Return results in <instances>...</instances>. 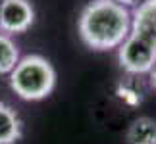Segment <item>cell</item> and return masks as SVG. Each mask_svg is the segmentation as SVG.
<instances>
[{
    "instance_id": "9c48e42d",
    "label": "cell",
    "mask_w": 156,
    "mask_h": 144,
    "mask_svg": "<svg viewBox=\"0 0 156 144\" xmlns=\"http://www.w3.org/2000/svg\"><path fill=\"white\" fill-rule=\"evenodd\" d=\"M114 2H118V4H122V6H137V4H141L143 0H114Z\"/></svg>"
},
{
    "instance_id": "7a4b0ae2",
    "label": "cell",
    "mask_w": 156,
    "mask_h": 144,
    "mask_svg": "<svg viewBox=\"0 0 156 144\" xmlns=\"http://www.w3.org/2000/svg\"><path fill=\"white\" fill-rule=\"evenodd\" d=\"M10 87L21 100H43L56 87V69L46 58L39 54H27L20 58L10 73Z\"/></svg>"
},
{
    "instance_id": "8992f818",
    "label": "cell",
    "mask_w": 156,
    "mask_h": 144,
    "mask_svg": "<svg viewBox=\"0 0 156 144\" xmlns=\"http://www.w3.org/2000/svg\"><path fill=\"white\" fill-rule=\"evenodd\" d=\"M21 139V121L16 110L0 102V144H16Z\"/></svg>"
},
{
    "instance_id": "277c9868",
    "label": "cell",
    "mask_w": 156,
    "mask_h": 144,
    "mask_svg": "<svg viewBox=\"0 0 156 144\" xmlns=\"http://www.w3.org/2000/svg\"><path fill=\"white\" fill-rule=\"evenodd\" d=\"M35 10L29 0H2L0 2V31L4 35H20L31 29Z\"/></svg>"
},
{
    "instance_id": "52a82bcc",
    "label": "cell",
    "mask_w": 156,
    "mask_h": 144,
    "mask_svg": "<svg viewBox=\"0 0 156 144\" xmlns=\"http://www.w3.org/2000/svg\"><path fill=\"white\" fill-rule=\"evenodd\" d=\"M127 144H156V121L151 117H137L131 121L127 133Z\"/></svg>"
},
{
    "instance_id": "5b68a950",
    "label": "cell",
    "mask_w": 156,
    "mask_h": 144,
    "mask_svg": "<svg viewBox=\"0 0 156 144\" xmlns=\"http://www.w3.org/2000/svg\"><path fill=\"white\" fill-rule=\"evenodd\" d=\"M129 35L156 48V0H143L135 8Z\"/></svg>"
},
{
    "instance_id": "6da1fadb",
    "label": "cell",
    "mask_w": 156,
    "mask_h": 144,
    "mask_svg": "<svg viewBox=\"0 0 156 144\" xmlns=\"http://www.w3.org/2000/svg\"><path fill=\"white\" fill-rule=\"evenodd\" d=\"M79 37L93 50L119 48L131 33V14L114 0H91L79 15Z\"/></svg>"
},
{
    "instance_id": "3957f363",
    "label": "cell",
    "mask_w": 156,
    "mask_h": 144,
    "mask_svg": "<svg viewBox=\"0 0 156 144\" xmlns=\"http://www.w3.org/2000/svg\"><path fill=\"white\" fill-rule=\"evenodd\" d=\"M118 60L122 69L131 75L151 73L156 63V48L129 35L118 48Z\"/></svg>"
},
{
    "instance_id": "ba28073f",
    "label": "cell",
    "mask_w": 156,
    "mask_h": 144,
    "mask_svg": "<svg viewBox=\"0 0 156 144\" xmlns=\"http://www.w3.org/2000/svg\"><path fill=\"white\" fill-rule=\"evenodd\" d=\"M20 62V48L12 37L0 33V75L12 73Z\"/></svg>"
},
{
    "instance_id": "30bf717a",
    "label": "cell",
    "mask_w": 156,
    "mask_h": 144,
    "mask_svg": "<svg viewBox=\"0 0 156 144\" xmlns=\"http://www.w3.org/2000/svg\"><path fill=\"white\" fill-rule=\"evenodd\" d=\"M151 83H152V87L156 88V63H154V67L151 71Z\"/></svg>"
}]
</instances>
